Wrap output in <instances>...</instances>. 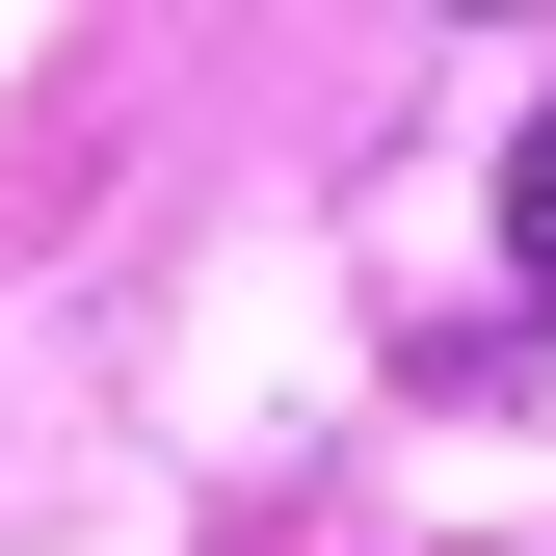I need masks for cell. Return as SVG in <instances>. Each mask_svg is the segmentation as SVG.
I'll return each instance as SVG.
<instances>
[{
  "label": "cell",
  "mask_w": 556,
  "mask_h": 556,
  "mask_svg": "<svg viewBox=\"0 0 556 556\" xmlns=\"http://www.w3.org/2000/svg\"><path fill=\"white\" fill-rule=\"evenodd\" d=\"M504 265H530V318H556V106L504 132Z\"/></svg>",
  "instance_id": "6da1fadb"
}]
</instances>
